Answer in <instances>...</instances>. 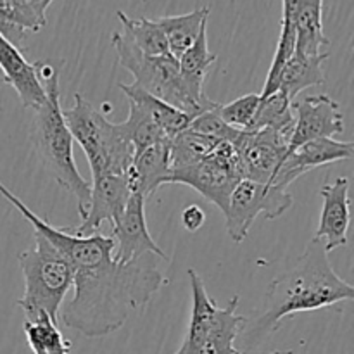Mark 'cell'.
<instances>
[{
	"instance_id": "6da1fadb",
	"label": "cell",
	"mask_w": 354,
	"mask_h": 354,
	"mask_svg": "<svg viewBox=\"0 0 354 354\" xmlns=\"http://www.w3.org/2000/svg\"><path fill=\"white\" fill-rule=\"evenodd\" d=\"M156 258L147 254L130 263L111 258L92 268L75 270V296L59 310V325L90 339L120 330L166 283Z\"/></svg>"
},
{
	"instance_id": "7a4b0ae2",
	"label": "cell",
	"mask_w": 354,
	"mask_h": 354,
	"mask_svg": "<svg viewBox=\"0 0 354 354\" xmlns=\"http://www.w3.org/2000/svg\"><path fill=\"white\" fill-rule=\"evenodd\" d=\"M353 299L354 287L334 272L322 242L313 239L296 265L270 283L265 313L249 324L248 339L256 342L273 334L283 318L290 315L317 311Z\"/></svg>"
},
{
	"instance_id": "3957f363",
	"label": "cell",
	"mask_w": 354,
	"mask_h": 354,
	"mask_svg": "<svg viewBox=\"0 0 354 354\" xmlns=\"http://www.w3.org/2000/svg\"><path fill=\"white\" fill-rule=\"evenodd\" d=\"M38 73H41L40 80L47 99L35 111V147L48 175L75 197L80 218H83L88 209L90 183L78 171L73 156L75 140L62 116L59 73L50 66H44Z\"/></svg>"
},
{
	"instance_id": "277c9868",
	"label": "cell",
	"mask_w": 354,
	"mask_h": 354,
	"mask_svg": "<svg viewBox=\"0 0 354 354\" xmlns=\"http://www.w3.org/2000/svg\"><path fill=\"white\" fill-rule=\"evenodd\" d=\"M66 124L78 142L90 165L92 178L124 175L133 162V147L120 124H114L92 106L82 93H75V104L62 109Z\"/></svg>"
},
{
	"instance_id": "5b68a950",
	"label": "cell",
	"mask_w": 354,
	"mask_h": 354,
	"mask_svg": "<svg viewBox=\"0 0 354 354\" xmlns=\"http://www.w3.org/2000/svg\"><path fill=\"white\" fill-rule=\"evenodd\" d=\"M17 259L24 279V292L17 306L23 310L26 320L47 313L59 324V310L75 282L73 265L38 234H35L33 248L19 252Z\"/></svg>"
},
{
	"instance_id": "8992f818",
	"label": "cell",
	"mask_w": 354,
	"mask_h": 354,
	"mask_svg": "<svg viewBox=\"0 0 354 354\" xmlns=\"http://www.w3.org/2000/svg\"><path fill=\"white\" fill-rule=\"evenodd\" d=\"M111 44L116 50L120 64L133 75L131 85L165 100L169 106L176 107L190 116H197L199 113H203V109L194 102L183 85L178 69V59L173 57L171 54H142L123 31H114Z\"/></svg>"
},
{
	"instance_id": "52a82bcc",
	"label": "cell",
	"mask_w": 354,
	"mask_h": 354,
	"mask_svg": "<svg viewBox=\"0 0 354 354\" xmlns=\"http://www.w3.org/2000/svg\"><path fill=\"white\" fill-rule=\"evenodd\" d=\"M242 180L237 152L230 142H220L207 158L185 168L171 169L166 183L189 185L225 214L230 196Z\"/></svg>"
},
{
	"instance_id": "ba28073f",
	"label": "cell",
	"mask_w": 354,
	"mask_h": 354,
	"mask_svg": "<svg viewBox=\"0 0 354 354\" xmlns=\"http://www.w3.org/2000/svg\"><path fill=\"white\" fill-rule=\"evenodd\" d=\"M292 204L294 199L287 189L242 178L232 192L225 211L228 237L239 244L248 239L256 218L263 214L266 220H277L286 214Z\"/></svg>"
},
{
	"instance_id": "9c48e42d",
	"label": "cell",
	"mask_w": 354,
	"mask_h": 354,
	"mask_svg": "<svg viewBox=\"0 0 354 354\" xmlns=\"http://www.w3.org/2000/svg\"><path fill=\"white\" fill-rule=\"evenodd\" d=\"M292 128L241 130L234 142L242 178L273 183L289 149Z\"/></svg>"
},
{
	"instance_id": "30bf717a",
	"label": "cell",
	"mask_w": 354,
	"mask_h": 354,
	"mask_svg": "<svg viewBox=\"0 0 354 354\" xmlns=\"http://www.w3.org/2000/svg\"><path fill=\"white\" fill-rule=\"evenodd\" d=\"M145 197L140 192H133L128 199L127 207L113 223V258L118 263H130L144 256L152 254L169 261L168 254L156 244L149 234L145 220Z\"/></svg>"
},
{
	"instance_id": "8fae6325",
	"label": "cell",
	"mask_w": 354,
	"mask_h": 354,
	"mask_svg": "<svg viewBox=\"0 0 354 354\" xmlns=\"http://www.w3.org/2000/svg\"><path fill=\"white\" fill-rule=\"evenodd\" d=\"M294 128L287 154L306 142L332 138L344 131V114L341 106L325 93L292 100Z\"/></svg>"
},
{
	"instance_id": "7c38bea8",
	"label": "cell",
	"mask_w": 354,
	"mask_h": 354,
	"mask_svg": "<svg viewBox=\"0 0 354 354\" xmlns=\"http://www.w3.org/2000/svg\"><path fill=\"white\" fill-rule=\"evenodd\" d=\"M135 192L130 171L124 175H106L92 178L90 203L82 223L69 228L76 235H92L102 223L113 225L127 207L128 199Z\"/></svg>"
},
{
	"instance_id": "4fadbf2b",
	"label": "cell",
	"mask_w": 354,
	"mask_h": 354,
	"mask_svg": "<svg viewBox=\"0 0 354 354\" xmlns=\"http://www.w3.org/2000/svg\"><path fill=\"white\" fill-rule=\"evenodd\" d=\"M354 156V142H339L334 138H318V140L306 142L286 154L282 166L277 173L272 185H279L287 189L294 180L303 176L310 169L320 166L332 165L337 161H346Z\"/></svg>"
},
{
	"instance_id": "5bb4252c",
	"label": "cell",
	"mask_w": 354,
	"mask_h": 354,
	"mask_svg": "<svg viewBox=\"0 0 354 354\" xmlns=\"http://www.w3.org/2000/svg\"><path fill=\"white\" fill-rule=\"evenodd\" d=\"M322 204L320 223L313 239L322 242L325 252L344 248L348 244V230L351 223L349 216V180L346 176L334 183H325L320 189Z\"/></svg>"
},
{
	"instance_id": "9a60e30c",
	"label": "cell",
	"mask_w": 354,
	"mask_h": 354,
	"mask_svg": "<svg viewBox=\"0 0 354 354\" xmlns=\"http://www.w3.org/2000/svg\"><path fill=\"white\" fill-rule=\"evenodd\" d=\"M0 71L3 82L9 83L19 95L24 107L37 111L45 102V88L38 76L37 66L26 61L19 47L0 35Z\"/></svg>"
},
{
	"instance_id": "2e32d148",
	"label": "cell",
	"mask_w": 354,
	"mask_h": 354,
	"mask_svg": "<svg viewBox=\"0 0 354 354\" xmlns=\"http://www.w3.org/2000/svg\"><path fill=\"white\" fill-rule=\"evenodd\" d=\"M283 17L296 30V52L304 55L324 54L330 40L324 33V0H287Z\"/></svg>"
},
{
	"instance_id": "e0dca14e",
	"label": "cell",
	"mask_w": 354,
	"mask_h": 354,
	"mask_svg": "<svg viewBox=\"0 0 354 354\" xmlns=\"http://www.w3.org/2000/svg\"><path fill=\"white\" fill-rule=\"evenodd\" d=\"M216 59L218 55L213 54L209 50V45H207V24L203 26L196 41L178 57V69L183 85H185L187 92L190 93L194 102L203 111L216 106V102L207 99L206 93H204V80H206L207 73H209L211 66L216 62Z\"/></svg>"
},
{
	"instance_id": "ac0fdd59",
	"label": "cell",
	"mask_w": 354,
	"mask_h": 354,
	"mask_svg": "<svg viewBox=\"0 0 354 354\" xmlns=\"http://www.w3.org/2000/svg\"><path fill=\"white\" fill-rule=\"evenodd\" d=\"M169 171V140L158 142L133 152V162L130 168L131 183L135 192H140L145 201L154 196L162 183H166Z\"/></svg>"
},
{
	"instance_id": "d6986e66",
	"label": "cell",
	"mask_w": 354,
	"mask_h": 354,
	"mask_svg": "<svg viewBox=\"0 0 354 354\" xmlns=\"http://www.w3.org/2000/svg\"><path fill=\"white\" fill-rule=\"evenodd\" d=\"M328 59V52L320 55H304L294 50L292 57L286 64L280 78V88L290 100H296L301 92L310 86L324 85L325 71L324 62Z\"/></svg>"
},
{
	"instance_id": "ffe728a7",
	"label": "cell",
	"mask_w": 354,
	"mask_h": 354,
	"mask_svg": "<svg viewBox=\"0 0 354 354\" xmlns=\"http://www.w3.org/2000/svg\"><path fill=\"white\" fill-rule=\"evenodd\" d=\"M120 88L123 90V93L127 95L128 100H133V102H137L138 106H142L147 111L149 116L156 121V124L161 128L162 133L166 135L168 140H171V138L176 137L180 131L185 130V128L189 127L190 121H192L194 116L176 109V107L169 106L168 102L151 95V93L144 92V90L137 88V86H133L131 83L121 82Z\"/></svg>"
},
{
	"instance_id": "44dd1931",
	"label": "cell",
	"mask_w": 354,
	"mask_h": 354,
	"mask_svg": "<svg viewBox=\"0 0 354 354\" xmlns=\"http://www.w3.org/2000/svg\"><path fill=\"white\" fill-rule=\"evenodd\" d=\"M209 7H197L192 12L180 16H162L156 19L168 41L169 54L178 59L199 37L203 26L207 24Z\"/></svg>"
},
{
	"instance_id": "7402d4cb",
	"label": "cell",
	"mask_w": 354,
	"mask_h": 354,
	"mask_svg": "<svg viewBox=\"0 0 354 354\" xmlns=\"http://www.w3.org/2000/svg\"><path fill=\"white\" fill-rule=\"evenodd\" d=\"M118 19L121 21L123 33L133 41L135 47L145 55H166L169 54L168 41H166L165 33L161 26L156 23V19H147V17H128L127 14L118 10Z\"/></svg>"
},
{
	"instance_id": "603a6c76",
	"label": "cell",
	"mask_w": 354,
	"mask_h": 354,
	"mask_svg": "<svg viewBox=\"0 0 354 354\" xmlns=\"http://www.w3.org/2000/svg\"><path fill=\"white\" fill-rule=\"evenodd\" d=\"M218 144L220 140L204 137L190 128H185L169 140V166L171 169H178L196 165L207 158L218 147Z\"/></svg>"
},
{
	"instance_id": "cb8c5ba5",
	"label": "cell",
	"mask_w": 354,
	"mask_h": 354,
	"mask_svg": "<svg viewBox=\"0 0 354 354\" xmlns=\"http://www.w3.org/2000/svg\"><path fill=\"white\" fill-rule=\"evenodd\" d=\"M24 335L33 354H69V342L47 313L24 322Z\"/></svg>"
},
{
	"instance_id": "d4e9b609",
	"label": "cell",
	"mask_w": 354,
	"mask_h": 354,
	"mask_svg": "<svg viewBox=\"0 0 354 354\" xmlns=\"http://www.w3.org/2000/svg\"><path fill=\"white\" fill-rule=\"evenodd\" d=\"M128 106H130L128 118L127 121L120 123V127L133 147V152L142 151V149L158 144V142L168 140L161 128L156 124V121L149 116L144 107L138 106L133 100H128Z\"/></svg>"
},
{
	"instance_id": "484cf974",
	"label": "cell",
	"mask_w": 354,
	"mask_h": 354,
	"mask_svg": "<svg viewBox=\"0 0 354 354\" xmlns=\"http://www.w3.org/2000/svg\"><path fill=\"white\" fill-rule=\"evenodd\" d=\"M292 100L282 92L277 90L268 97H259V106L256 109L251 124L245 130H282V128H294Z\"/></svg>"
},
{
	"instance_id": "4316f807",
	"label": "cell",
	"mask_w": 354,
	"mask_h": 354,
	"mask_svg": "<svg viewBox=\"0 0 354 354\" xmlns=\"http://www.w3.org/2000/svg\"><path fill=\"white\" fill-rule=\"evenodd\" d=\"M294 50H296V30H294V24L290 23V19L282 17V30H280L279 41H277L272 66H270V71L266 75L265 86H263L261 93H259L261 99L272 95V93H275L280 88V78H282L283 68L289 62V59L292 57Z\"/></svg>"
},
{
	"instance_id": "83f0119b",
	"label": "cell",
	"mask_w": 354,
	"mask_h": 354,
	"mask_svg": "<svg viewBox=\"0 0 354 354\" xmlns=\"http://www.w3.org/2000/svg\"><path fill=\"white\" fill-rule=\"evenodd\" d=\"M218 107H220V104H216V106H213L211 109L203 111V113H199L197 116H194L187 128L204 135V137L234 144V142L237 140L241 130L225 123V121L221 120L220 113H218Z\"/></svg>"
},
{
	"instance_id": "f1b7e54d",
	"label": "cell",
	"mask_w": 354,
	"mask_h": 354,
	"mask_svg": "<svg viewBox=\"0 0 354 354\" xmlns=\"http://www.w3.org/2000/svg\"><path fill=\"white\" fill-rule=\"evenodd\" d=\"M258 106L259 93H248V95L239 97L230 104H220L218 113L227 124L237 128V130H245L251 124Z\"/></svg>"
},
{
	"instance_id": "f546056e",
	"label": "cell",
	"mask_w": 354,
	"mask_h": 354,
	"mask_svg": "<svg viewBox=\"0 0 354 354\" xmlns=\"http://www.w3.org/2000/svg\"><path fill=\"white\" fill-rule=\"evenodd\" d=\"M206 221V213L197 204H190L182 211V225L187 232H197Z\"/></svg>"
},
{
	"instance_id": "4dcf8cb0",
	"label": "cell",
	"mask_w": 354,
	"mask_h": 354,
	"mask_svg": "<svg viewBox=\"0 0 354 354\" xmlns=\"http://www.w3.org/2000/svg\"><path fill=\"white\" fill-rule=\"evenodd\" d=\"M234 354H242L241 351H235ZM270 354H292V351H287V353H283V351H273V353H270Z\"/></svg>"
},
{
	"instance_id": "1f68e13d",
	"label": "cell",
	"mask_w": 354,
	"mask_h": 354,
	"mask_svg": "<svg viewBox=\"0 0 354 354\" xmlns=\"http://www.w3.org/2000/svg\"><path fill=\"white\" fill-rule=\"evenodd\" d=\"M282 2H287V0H282Z\"/></svg>"
}]
</instances>
